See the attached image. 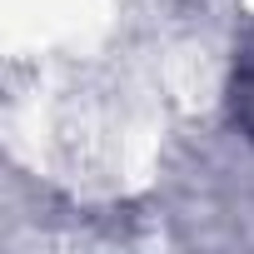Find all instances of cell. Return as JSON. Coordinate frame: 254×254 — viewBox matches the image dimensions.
<instances>
[{"label":"cell","mask_w":254,"mask_h":254,"mask_svg":"<svg viewBox=\"0 0 254 254\" xmlns=\"http://www.w3.org/2000/svg\"><path fill=\"white\" fill-rule=\"evenodd\" d=\"M229 115L239 125V135L254 145V35L239 45L234 55V75H229Z\"/></svg>","instance_id":"obj_1"}]
</instances>
